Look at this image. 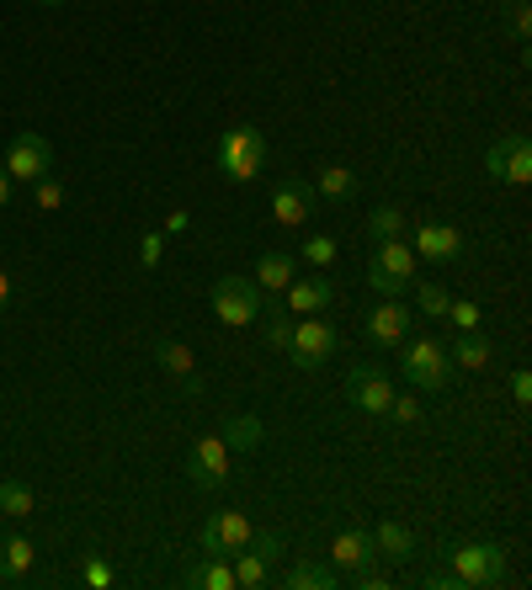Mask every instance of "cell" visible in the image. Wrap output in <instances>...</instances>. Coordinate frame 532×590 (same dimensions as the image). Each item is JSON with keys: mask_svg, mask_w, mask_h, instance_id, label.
<instances>
[{"mask_svg": "<svg viewBox=\"0 0 532 590\" xmlns=\"http://www.w3.org/2000/svg\"><path fill=\"white\" fill-rule=\"evenodd\" d=\"M400 373L411 378L415 388H426V394H443V388H453V356H447L443 341H432V335H405L400 346Z\"/></svg>", "mask_w": 532, "mask_h": 590, "instance_id": "6da1fadb", "label": "cell"}, {"mask_svg": "<svg viewBox=\"0 0 532 590\" xmlns=\"http://www.w3.org/2000/svg\"><path fill=\"white\" fill-rule=\"evenodd\" d=\"M447 575L458 590H490L506 580V548L501 543H458L447 548Z\"/></svg>", "mask_w": 532, "mask_h": 590, "instance_id": "7a4b0ae2", "label": "cell"}, {"mask_svg": "<svg viewBox=\"0 0 532 590\" xmlns=\"http://www.w3.org/2000/svg\"><path fill=\"white\" fill-rule=\"evenodd\" d=\"M262 165H266V133L256 122H240V128H230L219 139V171H224V181L251 186V181L262 176Z\"/></svg>", "mask_w": 532, "mask_h": 590, "instance_id": "3957f363", "label": "cell"}, {"mask_svg": "<svg viewBox=\"0 0 532 590\" xmlns=\"http://www.w3.org/2000/svg\"><path fill=\"white\" fill-rule=\"evenodd\" d=\"M415 282V250L411 239H379L373 245V261H368V288L379 298H400Z\"/></svg>", "mask_w": 532, "mask_h": 590, "instance_id": "277c9868", "label": "cell"}, {"mask_svg": "<svg viewBox=\"0 0 532 590\" xmlns=\"http://www.w3.org/2000/svg\"><path fill=\"white\" fill-rule=\"evenodd\" d=\"M208 303H213V320L230 330H245L262 320V303L266 293L256 288V282H245V277H219L213 282V293H208Z\"/></svg>", "mask_w": 532, "mask_h": 590, "instance_id": "5b68a950", "label": "cell"}, {"mask_svg": "<svg viewBox=\"0 0 532 590\" xmlns=\"http://www.w3.org/2000/svg\"><path fill=\"white\" fill-rule=\"evenodd\" d=\"M230 447H224V437H198V442L187 447V479H192V490H203V495H213V490H224L230 484Z\"/></svg>", "mask_w": 532, "mask_h": 590, "instance_id": "8992f818", "label": "cell"}, {"mask_svg": "<svg viewBox=\"0 0 532 590\" xmlns=\"http://www.w3.org/2000/svg\"><path fill=\"white\" fill-rule=\"evenodd\" d=\"M336 346H341L336 325L320 320V314H304V325H294V335H288V362H294L298 373H315Z\"/></svg>", "mask_w": 532, "mask_h": 590, "instance_id": "52a82bcc", "label": "cell"}, {"mask_svg": "<svg viewBox=\"0 0 532 590\" xmlns=\"http://www.w3.org/2000/svg\"><path fill=\"white\" fill-rule=\"evenodd\" d=\"M415 261H432V266H453L464 261V250H469V235L458 229V224H443V218H421L415 224Z\"/></svg>", "mask_w": 532, "mask_h": 590, "instance_id": "ba28073f", "label": "cell"}, {"mask_svg": "<svg viewBox=\"0 0 532 590\" xmlns=\"http://www.w3.org/2000/svg\"><path fill=\"white\" fill-rule=\"evenodd\" d=\"M0 171H6V176L11 181H38V176H49V171H54V144H49V139H43V133H17V139H11V144H6V160H0Z\"/></svg>", "mask_w": 532, "mask_h": 590, "instance_id": "9c48e42d", "label": "cell"}, {"mask_svg": "<svg viewBox=\"0 0 532 590\" xmlns=\"http://www.w3.org/2000/svg\"><path fill=\"white\" fill-rule=\"evenodd\" d=\"M485 165H490V181L528 186V181H532V144H528V133H501L496 144L485 149Z\"/></svg>", "mask_w": 532, "mask_h": 590, "instance_id": "30bf717a", "label": "cell"}, {"mask_svg": "<svg viewBox=\"0 0 532 590\" xmlns=\"http://www.w3.org/2000/svg\"><path fill=\"white\" fill-rule=\"evenodd\" d=\"M362 330H368V341H373V346H400V341L415 330L411 303H405V298H379V303L368 309Z\"/></svg>", "mask_w": 532, "mask_h": 590, "instance_id": "8fae6325", "label": "cell"}, {"mask_svg": "<svg viewBox=\"0 0 532 590\" xmlns=\"http://www.w3.org/2000/svg\"><path fill=\"white\" fill-rule=\"evenodd\" d=\"M309 213H315V186H309V181L283 176L272 186V218H277L283 229H304Z\"/></svg>", "mask_w": 532, "mask_h": 590, "instance_id": "7c38bea8", "label": "cell"}, {"mask_svg": "<svg viewBox=\"0 0 532 590\" xmlns=\"http://www.w3.org/2000/svg\"><path fill=\"white\" fill-rule=\"evenodd\" d=\"M155 362H160V367L177 378L187 399H198V394L208 388L203 384V367H198V356L187 352V341H177V335H160V341H155Z\"/></svg>", "mask_w": 532, "mask_h": 590, "instance_id": "4fadbf2b", "label": "cell"}, {"mask_svg": "<svg viewBox=\"0 0 532 590\" xmlns=\"http://www.w3.org/2000/svg\"><path fill=\"white\" fill-rule=\"evenodd\" d=\"M347 399H352L362 415H389L394 384H389L384 367H352V373H347Z\"/></svg>", "mask_w": 532, "mask_h": 590, "instance_id": "5bb4252c", "label": "cell"}, {"mask_svg": "<svg viewBox=\"0 0 532 590\" xmlns=\"http://www.w3.org/2000/svg\"><path fill=\"white\" fill-rule=\"evenodd\" d=\"M251 516L245 511H219V516H208L203 522V554H235L251 543Z\"/></svg>", "mask_w": 532, "mask_h": 590, "instance_id": "9a60e30c", "label": "cell"}, {"mask_svg": "<svg viewBox=\"0 0 532 590\" xmlns=\"http://www.w3.org/2000/svg\"><path fill=\"white\" fill-rule=\"evenodd\" d=\"M283 303H288V314H326L336 288H330V277H294L288 288H283Z\"/></svg>", "mask_w": 532, "mask_h": 590, "instance_id": "2e32d148", "label": "cell"}, {"mask_svg": "<svg viewBox=\"0 0 532 590\" xmlns=\"http://www.w3.org/2000/svg\"><path fill=\"white\" fill-rule=\"evenodd\" d=\"M373 559V532L362 527H347L336 532V543H330V569H357V564Z\"/></svg>", "mask_w": 532, "mask_h": 590, "instance_id": "e0dca14e", "label": "cell"}, {"mask_svg": "<svg viewBox=\"0 0 532 590\" xmlns=\"http://www.w3.org/2000/svg\"><path fill=\"white\" fill-rule=\"evenodd\" d=\"M373 554H384L389 564H405L415 554V532L405 527V522H394V516H389V522L373 527Z\"/></svg>", "mask_w": 532, "mask_h": 590, "instance_id": "ac0fdd59", "label": "cell"}, {"mask_svg": "<svg viewBox=\"0 0 532 590\" xmlns=\"http://www.w3.org/2000/svg\"><path fill=\"white\" fill-rule=\"evenodd\" d=\"M294 277H298V266L288 250H262V256H256V288H262V293H283Z\"/></svg>", "mask_w": 532, "mask_h": 590, "instance_id": "d6986e66", "label": "cell"}, {"mask_svg": "<svg viewBox=\"0 0 532 590\" xmlns=\"http://www.w3.org/2000/svg\"><path fill=\"white\" fill-rule=\"evenodd\" d=\"M288 335H294L288 303L266 293V303H262V341H266V352H288Z\"/></svg>", "mask_w": 532, "mask_h": 590, "instance_id": "ffe728a7", "label": "cell"}, {"mask_svg": "<svg viewBox=\"0 0 532 590\" xmlns=\"http://www.w3.org/2000/svg\"><path fill=\"white\" fill-rule=\"evenodd\" d=\"M219 437H224L230 452H256V447L266 442V426H262V415H230Z\"/></svg>", "mask_w": 532, "mask_h": 590, "instance_id": "44dd1931", "label": "cell"}, {"mask_svg": "<svg viewBox=\"0 0 532 590\" xmlns=\"http://www.w3.org/2000/svg\"><path fill=\"white\" fill-rule=\"evenodd\" d=\"M32 564H38V548L28 537H0V575L6 580H28Z\"/></svg>", "mask_w": 532, "mask_h": 590, "instance_id": "7402d4cb", "label": "cell"}, {"mask_svg": "<svg viewBox=\"0 0 532 590\" xmlns=\"http://www.w3.org/2000/svg\"><path fill=\"white\" fill-rule=\"evenodd\" d=\"M283 586L288 590H330L336 586V569H330V564H315V559H298L283 569Z\"/></svg>", "mask_w": 532, "mask_h": 590, "instance_id": "603a6c76", "label": "cell"}, {"mask_svg": "<svg viewBox=\"0 0 532 590\" xmlns=\"http://www.w3.org/2000/svg\"><path fill=\"white\" fill-rule=\"evenodd\" d=\"M453 367H464V373H485L490 367V341L479 335V330H458V346H453Z\"/></svg>", "mask_w": 532, "mask_h": 590, "instance_id": "cb8c5ba5", "label": "cell"}, {"mask_svg": "<svg viewBox=\"0 0 532 590\" xmlns=\"http://www.w3.org/2000/svg\"><path fill=\"white\" fill-rule=\"evenodd\" d=\"M235 586H245V590L272 586V559H266V554H256L251 543H245V548H235Z\"/></svg>", "mask_w": 532, "mask_h": 590, "instance_id": "d4e9b609", "label": "cell"}, {"mask_svg": "<svg viewBox=\"0 0 532 590\" xmlns=\"http://www.w3.org/2000/svg\"><path fill=\"white\" fill-rule=\"evenodd\" d=\"M315 192H320V197H330V203H347V197L357 192V171H352V165H341V160H330V165H320Z\"/></svg>", "mask_w": 532, "mask_h": 590, "instance_id": "484cf974", "label": "cell"}, {"mask_svg": "<svg viewBox=\"0 0 532 590\" xmlns=\"http://www.w3.org/2000/svg\"><path fill=\"white\" fill-rule=\"evenodd\" d=\"M187 586H203V590H235V564H224L219 554H203V564L187 575Z\"/></svg>", "mask_w": 532, "mask_h": 590, "instance_id": "4316f807", "label": "cell"}, {"mask_svg": "<svg viewBox=\"0 0 532 590\" xmlns=\"http://www.w3.org/2000/svg\"><path fill=\"white\" fill-rule=\"evenodd\" d=\"M411 229V218H405V207H394V203H384V207H373L368 213V239L379 245V239H400Z\"/></svg>", "mask_w": 532, "mask_h": 590, "instance_id": "83f0119b", "label": "cell"}, {"mask_svg": "<svg viewBox=\"0 0 532 590\" xmlns=\"http://www.w3.org/2000/svg\"><path fill=\"white\" fill-rule=\"evenodd\" d=\"M32 505H38V495H32L22 479H0V516H32Z\"/></svg>", "mask_w": 532, "mask_h": 590, "instance_id": "f1b7e54d", "label": "cell"}, {"mask_svg": "<svg viewBox=\"0 0 532 590\" xmlns=\"http://www.w3.org/2000/svg\"><path fill=\"white\" fill-rule=\"evenodd\" d=\"M447 288L443 282H415V309H421V314H432V320H443L447 314Z\"/></svg>", "mask_w": 532, "mask_h": 590, "instance_id": "f546056e", "label": "cell"}, {"mask_svg": "<svg viewBox=\"0 0 532 590\" xmlns=\"http://www.w3.org/2000/svg\"><path fill=\"white\" fill-rule=\"evenodd\" d=\"M32 207H38V213H60L64 207V181H54V176L32 181Z\"/></svg>", "mask_w": 532, "mask_h": 590, "instance_id": "4dcf8cb0", "label": "cell"}, {"mask_svg": "<svg viewBox=\"0 0 532 590\" xmlns=\"http://www.w3.org/2000/svg\"><path fill=\"white\" fill-rule=\"evenodd\" d=\"M389 420H394V426H426V410H421L415 394H394V399H389Z\"/></svg>", "mask_w": 532, "mask_h": 590, "instance_id": "1f68e13d", "label": "cell"}, {"mask_svg": "<svg viewBox=\"0 0 532 590\" xmlns=\"http://www.w3.org/2000/svg\"><path fill=\"white\" fill-rule=\"evenodd\" d=\"M443 320H453V330H479L485 309H479V303H469V298H447V314H443Z\"/></svg>", "mask_w": 532, "mask_h": 590, "instance_id": "d6a6232c", "label": "cell"}, {"mask_svg": "<svg viewBox=\"0 0 532 590\" xmlns=\"http://www.w3.org/2000/svg\"><path fill=\"white\" fill-rule=\"evenodd\" d=\"M336 256H341V245H336L330 235H309V239H304V261H309V266H330Z\"/></svg>", "mask_w": 532, "mask_h": 590, "instance_id": "836d02e7", "label": "cell"}, {"mask_svg": "<svg viewBox=\"0 0 532 590\" xmlns=\"http://www.w3.org/2000/svg\"><path fill=\"white\" fill-rule=\"evenodd\" d=\"M352 586H357V590H384V586H389V575H384V569H379L373 559H368V564H357V569H352Z\"/></svg>", "mask_w": 532, "mask_h": 590, "instance_id": "e575fe53", "label": "cell"}, {"mask_svg": "<svg viewBox=\"0 0 532 590\" xmlns=\"http://www.w3.org/2000/svg\"><path fill=\"white\" fill-rule=\"evenodd\" d=\"M86 586L91 590H107V586H113V564L102 559V554H91V559H86Z\"/></svg>", "mask_w": 532, "mask_h": 590, "instance_id": "d590c367", "label": "cell"}, {"mask_svg": "<svg viewBox=\"0 0 532 590\" xmlns=\"http://www.w3.org/2000/svg\"><path fill=\"white\" fill-rule=\"evenodd\" d=\"M160 256H166V239L149 229V235L139 239V266H145V271H155V266H160Z\"/></svg>", "mask_w": 532, "mask_h": 590, "instance_id": "8d00e7d4", "label": "cell"}, {"mask_svg": "<svg viewBox=\"0 0 532 590\" xmlns=\"http://www.w3.org/2000/svg\"><path fill=\"white\" fill-rule=\"evenodd\" d=\"M251 548H256V554H266L272 564L283 559V537H277V532H251Z\"/></svg>", "mask_w": 532, "mask_h": 590, "instance_id": "74e56055", "label": "cell"}, {"mask_svg": "<svg viewBox=\"0 0 532 590\" xmlns=\"http://www.w3.org/2000/svg\"><path fill=\"white\" fill-rule=\"evenodd\" d=\"M506 384H511V399H517V405H532V373L528 367H517Z\"/></svg>", "mask_w": 532, "mask_h": 590, "instance_id": "f35d334b", "label": "cell"}, {"mask_svg": "<svg viewBox=\"0 0 532 590\" xmlns=\"http://www.w3.org/2000/svg\"><path fill=\"white\" fill-rule=\"evenodd\" d=\"M517 37H522V43L532 37V6L528 0H517Z\"/></svg>", "mask_w": 532, "mask_h": 590, "instance_id": "ab89813d", "label": "cell"}, {"mask_svg": "<svg viewBox=\"0 0 532 590\" xmlns=\"http://www.w3.org/2000/svg\"><path fill=\"white\" fill-rule=\"evenodd\" d=\"M11 293H17V282H11V271H6V266H0V314H6V309H11Z\"/></svg>", "mask_w": 532, "mask_h": 590, "instance_id": "60d3db41", "label": "cell"}, {"mask_svg": "<svg viewBox=\"0 0 532 590\" xmlns=\"http://www.w3.org/2000/svg\"><path fill=\"white\" fill-rule=\"evenodd\" d=\"M11 186H17V181H11V176H6V171H0V207L11 203Z\"/></svg>", "mask_w": 532, "mask_h": 590, "instance_id": "b9f144b4", "label": "cell"}, {"mask_svg": "<svg viewBox=\"0 0 532 590\" xmlns=\"http://www.w3.org/2000/svg\"><path fill=\"white\" fill-rule=\"evenodd\" d=\"M43 6H64V0H43Z\"/></svg>", "mask_w": 532, "mask_h": 590, "instance_id": "7bdbcfd3", "label": "cell"}, {"mask_svg": "<svg viewBox=\"0 0 532 590\" xmlns=\"http://www.w3.org/2000/svg\"><path fill=\"white\" fill-rule=\"evenodd\" d=\"M0 522H6V516H0ZM0 537H6V527H0Z\"/></svg>", "mask_w": 532, "mask_h": 590, "instance_id": "ee69618b", "label": "cell"}]
</instances>
